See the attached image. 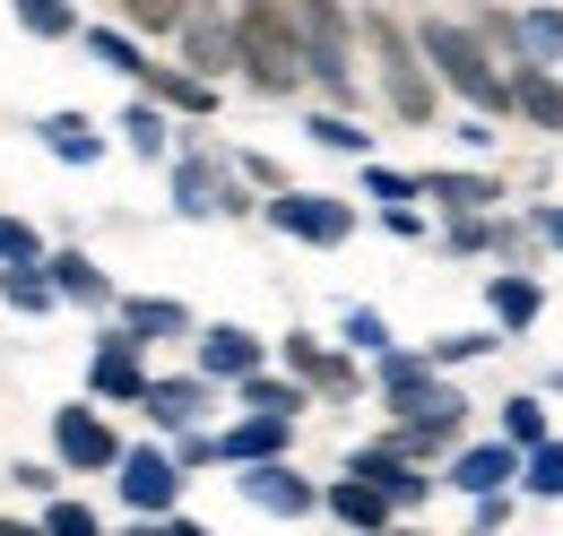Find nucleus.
I'll return each mask as SVG.
<instances>
[{
    "instance_id": "obj_45",
    "label": "nucleus",
    "mask_w": 563,
    "mask_h": 536,
    "mask_svg": "<svg viewBox=\"0 0 563 536\" xmlns=\"http://www.w3.org/2000/svg\"><path fill=\"white\" fill-rule=\"evenodd\" d=\"M468 9H494V0H468Z\"/></svg>"
},
{
    "instance_id": "obj_44",
    "label": "nucleus",
    "mask_w": 563,
    "mask_h": 536,
    "mask_svg": "<svg viewBox=\"0 0 563 536\" xmlns=\"http://www.w3.org/2000/svg\"><path fill=\"white\" fill-rule=\"evenodd\" d=\"M191 9H217V0H191Z\"/></svg>"
},
{
    "instance_id": "obj_26",
    "label": "nucleus",
    "mask_w": 563,
    "mask_h": 536,
    "mask_svg": "<svg viewBox=\"0 0 563 536\" xmlns=\"http://www.w3.org/2000/svg\"><path fill=\"white\" fill-rule=\"evenodd\" d=\"M417 191H424V200H442L451 216H468V208L503 200V182H494V174H417Z\"/></svg>"
},
{
    "instance_id": "obj_43",
    "label": "nucleus",
    "mask_w": 563,
    "mask_h": 536,
    "mask_svg": "<svg viewBox=\"0 0 563 536\" xmlns=\"http://www.w3.org/2000/svg\"><path fill=\"white\" fill-rule=\"evenodd\" d=\"M529 234H538V243H555V252H563V208L547 200V208H538V216H529Z\"/></svg>"
},
{
    "instance_id": "obj_41",
    "label": "nucleus",
    "mask_w": 563,
    "mask_h": 536,
    "mask_svg": "<svg viewBox=\"0 0 563 536\" xmlns=\"http://www.w3.org/2000/svg\"><path fill=\"white\" fill-rule=\"evenodd\" d=\"M62 459H18V484H26V493H53V484H62Z\"/></svg>"
},
{
    "instance_id": "obj_28",
    "label": "nucleus",
    "mask_w": 563,
    "mask_h": 536,
    "mask_svg": "<svg viewBox=\"0 0 563 536\" xmlns=\"http://www.w3.org/2000/svg\"><path fill=\"white\" fill-rule=\"evenodd\" d=\"M122 131H131V147H140L147 165H165V147H174V122H165V104H156V96H140V104L122 113Z\"/></svg>"
},
{
    "instance_id": "obj_6",
    "label": "nucleus",
    "mask_w": 563,
    "mask_h": 536,
    "mask_svg": "<svg viewBox=\"0 0 563 536\" xmlns=\"http://www.w3.org/2000/svg\"><path fill=\"white\" fill-rule=\"evenodd\" d=\"M53 459H62L70 476H113V459H122V433L104 424V399L53 406Z\"/></svg>"
},
{
    "instance_id": "obj_19",
    "label": "nucleus",
    "mask_w": 563,
    "mask_h": 536,
    "mask_svg": "<svg viewBox=\"0 0 563 536\" xmlns=\"http://www.w3.org/2000/svg\"><path fill=\"white\" fill-rule=\"evenodd\" d=\"M261 337L252 330H234V321H217V330H200V372L209 381H243V372H261Z\"/></svg>"
},
{
    "instance_id": "obj_4",
    "label": "nucleus",
    "mask_w": 563,
    "mask_h": 536,
    "mask_svg": "<svg viewBox=\"0 0 563 536\" xmlns=\"http://www.w3.org/2000/svg\"><path fill=\"white\" fill-rule=\"evenodd\" d=\"M295 26H303V78L330 96V104H355V69H347V9L339 0H286Z\"/></svg>"
},
{
    "instance_id": "obj_34",
    "label": "nucleus",
    "mask_w": 563,
    "mask_h": 536,
    "mask_svg": "<svg viewBox=\"0 0 563 536\" xmlns=\"http://www.w3.org/2000/svg\"><path fill=\"white\" fill-rule=\"evenodd\" d=\"M303 131L321 138V147H339V156H373V131H355L347 113H312V122H303Z\"/></svg>"
},
{
    "instance_id": "obj_2",
    "label": "nucleus",
    "mask_w": 563,
    "mask_h": 536,
    "mask_svg": "<svg viewBox=\"0 0 563 536\" xmlns=\"http://www.w3.org/2000/svg\"><path fill=\"white\" fill-rule=\"evenodd\" d=\"M417 44H424V62H433V78H442L451 96H468L477 113H511V78L494 69L486 35H468V26H451V18H424Z\"/></svg>"
},
{
    "instance_id": "obj_27",
    "label": "nucleus",
    "mask_w": 563,
    "mask_h": 536,
    "mask_svg": "<svg viewBox=\"0 0 563 536\" xmlns=\"http://www.w3.org/2000/svg\"><path fill=\"white\" fill-rule=\"evenodd\" d=\"M9 18H18V35H35V44H78L70 0H9Z\"/></svg>"
},
{
    "instance_id": "obj_5",
    "label": "nucleus",
    "mask_w": 563,
    "mask_h": 536,
    "mask_svg": "<svg viewBox=\"0 0 563 536\" xmlns=\"http://www.w3.org/2000/svg\"><path fill=\"white\" fill-rule=\"evenodd\" d=\"M183 476L191 468H183L165 442H140V450L113 459V484H122V511H131V520H165V511L183 502Z\"/></svg>"
},
{
    "instance_id": "obj_30",
    "label": "nucleus",
    "mask_w": 563,
    "mask_h": 536,
    "mask_svg": "<svg viewBox=\"0 0 563 536\" xmlns=\"http://www.w3.org/2000/svg\"><path fill=\"white\" fill-rule=\"evenodd\" d=\"M35 528H53V536H104V520H96V502H70V493H44Z\"/></svg>"
},
{
    "instance_id": "obj_8",
    "label": "nucleus",
    "mask_w": 563,
    "mask_h": 536,
    "mask_svg": "<svg viewBox=\"0 0 563 536\" xmlns=\"http://www.w3.org/2000/svg\"><path fill=\"white\" fill-rule=\"evenodd\" d=\"M87 399H104V406L147 399V346L122 321H113V337H96V355H87Z\"/></svg>"
},
{
    "instance_id": "obj_40",
    "label": "nucleus",
    "mask_w": 563,
    "mask_h": 536,
    "mask_svg": "<svg viewBox=\"0 0 563 536\" xmlns=\"http://www.w3.org/2000/svg\"><path fill=\"white\" fill-rule=\"evenodd\" d=\"M174 459H183V468H217V433H200V424L174 433Z\"/></svg>"
},
{
    "instance_id": "obj_38",
    "label": "nucleus",
    "mask_w": 563,
    "mask_h": 536,
    "mask_svg": "<svg viewBox=\"0 0 563 536\" xmlns=\"http://www.w3.org/2000/svg\"><path fill=\"white\" fill-rule=\"evenodd\" d=\"M494 337L486 330H460V337H433V346H424V355H433V364H477V355H486Z\"/></svg>"
},
{
    "instance_id": "obj_37",
    "label": "nucleus",
    "mask_w": 563,
    "mask_h": 536,
    "mask_svg": "<svg viewBox=\"0 0 563 536\" xmlns=\"http://www.w3.org/2000/svg\"><path fill=\"white\" fill-rule=\"evenodd\" d=\"M364 191H373L382 208H399V200H424V191H417V174H390V165H373V156H364Z\"/></svg>"
},
{
    "instance_id": "obj_42",
    "label": "nucleus",
    "mask_w": 563,
    "mask_h": 536,
    "mask_svg": "<svg viewBox=\"0 0 563 536\" xmlns=\"http://www.w3.org/2000/svg\"><path fill=\"white\" fill-rule=\"evenodd\" d=\"M234 174H243V182H261V191H286V174L269 165V156H234Z\"/></svg>"
},
{
    "instance_id": "obj_46",
    "label": "nucleus",
    "mask_w": 563,
    "mask_h": 536,
    "mask_svg": "<svg viewBox=\"0 0 563 536\" xmlns=\"http://www.w3.org/2000/svg\"><path fill=\"white\" fill-rule=\"evenodd\" d=\"M555 69H563V62H555Z\"/></svg>"
},
{
    "instance_id": "obj_25",
    "label": "nucleus",
    "mask_w": 563,
    "mask_h": 536,
    "mask_svg": "<svg viewBox=\"0 0 563 536\" xmlns=\"http://www.w3.org/2000/svg\"><path fill=\"white\" fill-rule=\"evenodd\" d=\"M390 511H399V502H390V493H382L373 476H355V468L330 484V520H347V528H382Z\"/></svg>"
},
{
    "instance_id": "obj_10",
    "label": "nucleus",
    "mask_w": 563,
    "mask_h": 536,
    "mask_svg": "<svg viewBox=\"0 0 563 536\" xmlns=\"http://www.w3.org/2000/svg\"><path fill=\"white\" fill-rule=\"evenodd\" d=\"M234 484H243V502L269 511V520H312V502H321L286 459H252V468H234Z\"/></svg>"
},
{
    "instance_id": "obj_20",
    "label": "nucleus",
    "mask_w": 563,
    "mask_h": 536,
    "mask_svg": "<svg viewBox=\"0 0 563 536\" xmlns=\"http://www.w3.org/2000/svg\"><path fill=\"white\" fill-rule=\"evenodd\" d=\"M520 476V442H477V450H460L442 484H460V493H503Z\"/></svg>"
},
{
    "instance_id": "obj_1",
    "label": "nucleus",
    "mask_w": 563,
    "mask_h": 536,
    "mask_svg": "<svg viewBox=\"0 0 563 536\" xmlns=\"http://www.w3.org/2000/svg\"><path fill=\"white\" fill-rule=\"evenodd\" d=\"M234 53L261 96H295L303 87V26L286 0H234Z\"/></svg>"
},
{
    "instance_id": "obj_24",
    "label": "nucleus",
    "mask_w": 563,
    "mask_h": 536,
    "mask_svg": "<svg viewBox=\"0 0 563 536\" xmlns=\"http://www.w3.org/2000/svg\"><path fill=\"white\" fill-rule=\"evenodd\" d=\"M35 138H44V156H62V165H96V156H104V131H96L87 113H44Z\"/></svg>"
},
{
    "instance_id": "obj_9",
    "label": "nucleus",
    "mask_w": 563,
    "mask_h": 536,
    "mask_svg": "<svg viewBox=\"0 0 563 536\" xmlns=\"http://www.w3.org/2000/svg\"><path fill=\"white\" fill-rule=\"evenodd\" d=\"M269 225H278V234H295V243L339 252V243L355 234V208H347V200H321V191H278V200H269Z\"/></svg>"
},
{
    "instance_id": "obj_12",
    "label": "nucleus",
    "mask_w": 563,
    "mask_h": 536,
    "mask_svg": "<svg viewBox=\"0 0 563 536\" xmlns=\"http://www.w3.org/2000/svg\"><path fill=\"white\" fill-rule=\"evenodd\" d=\"M286 442H295V415L243 406V415L217 433V459H225V468H252V459H286Z\"/></svg>"
},
{
    "instance_id": "obj_18",
    "label": "nucleus",
    "mask_w": 563,
    "mask_h": 536,
    "mask_svg": "<svg viewBox=\"0 0 563 536\" xmlns=\"http://www.w3.org/2000/svg\"><path fill=\"white\" fill-rule=\"evenodd\" d=\"M44 268H53L62 303H78V312H113V277L96 268V252H44Z\"/></svg>"
},
{
    "instance_id": "obj_13",
    "label": "nucleus",
    "mask_w": 563,
    "mask_h": 536,
    "mask_svg": "<svg viewBox=\"0 0 563 536\" xmlns=\"http://www.w3.org/2000/svg\"><path fill=\"white\" fill-rule=\"evenodd\" d=\"M174 44H183V62L200 69V78H225V69H243V53H234V18H217V9H191V18L174 26Z\"/></svg>"
},
{
    "instance_id": "obj_36",
    "label": "nucleus",
    "mask_w": 563,
    "mask_h": 536,
    "mask_svg": "<svg viewBox=\"0 0 563 536\" xmlns=\"http://www.w3.org/2000/svg\"><path fill=\"white\" fill-rule=\"evenodd\" d=\"M131 9V35H174L191 18V0H122Z\"/></svg>"
},
{
    "instance_id": "obj_22",
    "label": "nucleus",
    "mask_w": 563,
    "mask_h": 536,
    "mask_svg": "<svg viewBox=\"0 0 563 536\" xmlns=\"http://www.w3.org/2000/svg\"><path fill=\"white\" fill-rule=\"evenodd\" d=\"M486 312H494V330H529V321L547 312V286L520 277V268H503V277L486 286Z\"/></svg>"
},
{
    "instance_id": "obj_17",
    "label": "nucleus",
    "mask_w": 563,
    "mask_h": 536,
    "mask_svg": "<svg viewBox=\"0 0 563 536\" xmlns=\"http://www.w3.org/2000/svg\"><path fill=\"white\" fill-rule=\"evenodd\" d=\"M278 355H286V372H295L303 390H330V399H347V390H355V364H347V355H330L321 337H303V330H295Z\"/></svg>"
},
{
    "instance_id": "obj_21",
    "label": "nucleus",
    "mask_w": 563,
    "mask_h": 536,
    "mask_svg": "<svg viewBox=\"0 0 563 536\" xmlns=\"http://www.w3.org/2000/svg\"><path fill=\"white\" fill-rule=\"evenodd\" d=\"M511 113L538 122V131H563V78L547 62H520L511 69Z\"/></svg>"
},
{
    "instance_id": "obj_35",
    "label": "nucleus",
    "mask_w": 563,
    "mask_h": 536,
    "mask_svg": "<svg viewBox=\"0 0 563 536\" xmlns=\"http://www.w3.org/2000/svg\"><path fill=\"white\" fill-rule=\"evenodd\" d=\"M503 442L538 450V442H547V406H538V399H503Z\"/></svg>"
},
{
    "instance_id": "obj_32",
    "label": "nucleus",
    "mask_w": 563,
    "mask_h": 536,
    "mask_svg": "<svg viewBox=\"0 0 563 536\" xmlns=\"http://www.w3.org/2000/svg\"><path fill=\"white\" fill-rule=\"evenodd\" d=\"M520 484H529V493H547V502H563V442L520 450Z\"/></svg>"
},
{
    "instance_id": "obj_39",
    "label": "nucleus",
    "mask_w": 563,
    "mask_h": 536,
    "mask_svg": "<svg viewBox=\"0 0 563 536\" xmlns=\"http://www.w3.org/2000/svg\"><path fill=\"white\" fill-rule=\"evenodd\" d=\"M347 346H364V355H382V346H390V330H382V312H364V303H355V312H347Z\"/></svg>"
},
{
    "instance_id": "obj_31",
    "label": "nucleus",
    "mask_w": 563,
    "mask_h": 536,
    "mask_svg": "<svg viewBox=\"0 0 563 536\" xmlns=\"http://www.w3.org/2000/svg\"><path fill=\"white\" fill-rule=\"evenodd\" d=\"M243 406H269V415H303V381H269V372H243L234 381Z\"/></svg>"
},
{
    "instance_id": "obj_15",
    "label": "nucleus",
    "mask_w": 563,
    "mask_h": 536,
    "mask_svg": "<svg viewBox=\"0 0 563 536\" xmlns=\"http://www.w3.org/2000/svg\"><path fill=\"white\" fill-rule=\"evenodd\" d=\"M347 468H355V476H373V484H382V493H390L399 511H417L424 493H433V476H417V459H408L399 442H373V450H355Z\"/></svg>"
},
{
    "instance_id": "obj_14",
    "label": "nucleus",
    "mask_w": 563,
    "mask_h": 536,
    "mask_svg": "<svg viewBox=\"0 0 563 536\" xmlns=\"http://www.w3.org/2000/svg\"><path fill=\"white\" fill-rule=\"evenodd\" d=\"M140 96H156L165 113H217V78L191 62H140Z\"/></svg>"
},
{
    "instance_id": "obj_23",
    "label": "nucleus",
    "mask_w": 563,
    "mask_h": 536,
    "mask_svg": "<svg viewBox=\"0 0 563 536\" xmlns=\"http://www.w3.org/2000/svg\"><path fill=\"white\" fill-rule=\"evenodd\" d=\"M0 303L35 321V312H62V286H53V268H44V260H9V268H0Z\"/></svg>"
},
{
    "instance_id": "obj_3",
    "label": "nucleus",
    "mask_w": 563,
    "mask_h": 536,
    "mask_svg": "<svg viewBox=\"0 0 563 536\" xmlns=\"http://www.w3.org/2000/svg\"><path fill=\"white\" fill-rule=\"evenodd\" d=\"M364 35H373V62H382V104L399 113V122H433V104H442V87H433V62H424V44L399 26V18H364Z\"/></svg>"
},
{
    "instance_id": "obj_7",
    "label": "nucleus",
    "mask_w": 563,
    "mask_h": 536,
    "mask_svg": "<svg viewBox=\"0 0 563 536\" xmlns=\"http://www.w3.org/2000/svg\"><path fill=\"white\" fill-rule=\"evenodd\" d=\"M243 174L234 156H183L174 165V216H243Z\"/></svg>"
},
{
    "instance_id": "obj_16",
    "label": "nucleus",
    "mask_w": 563,
    "mask_h": 536,
    "mask_svg": "<svg viewBox=\"0 0 563 536\" xmlns=\"http://www.w3.org/2000/svg\"><path fill=\"white\" fill-rule=\"evenodd\" d=\"M113 321L156 346V337H191V303H174V294H113Z\"/></svg>"
},
{
    "instance_id": "obj_11",
    "label": "nucleus",
    "mask_w": 563,
    "mask_h": 536,
    "mask_svg": "<svg viewBox=\"0 0 563 536\" xmlns=\"http://www.w3.org/2000/svg\"><path fill=\"white\" fill-rule=\"evenodd\" d=\"M209 372H174V381H156V372H147V399H140V415L147 424H156V433H165V442H174V433H191V424H200V415H209Z\"/></svg>"
},
{
    "instance_id": "obj_29",
    "label": "nucleus",
    "mask_w": 563,
    "mask_h": 536,
    "mask_svg": "<svg viewBox=\"0 0 563 536\" xmlns=\"http://www.w3.org/2000/svg\"><path fill=\"white\" fill-rule=\"evenodd\" d=\"M78 44H87V62H104V69H122V78H140V35H122V26H78Z\"/></svg>"
},
{
    "instance_id": "obj_33",
    "label": "nucleus",
    "mask_w": 563,
    "mask_h": 536,
    "mask_svg": "<svg viewBox=\"0 0 563 536\" xmlns=\"http://www.w3.org/2000/svg\"><path fill=\"white\" fill-rule=\"evenodd\" d=\"M44 252H53V243L35 234V216H9V208H0V268L9 260H44Z\"/></svg>"
}]
</instances>
